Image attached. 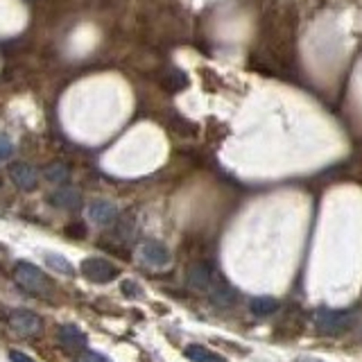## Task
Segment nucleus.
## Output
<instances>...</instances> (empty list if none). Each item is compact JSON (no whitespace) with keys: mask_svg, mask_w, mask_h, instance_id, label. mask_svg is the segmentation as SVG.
<instances>
[{"mask_svg":"<svg viewBox=\"0 0 362 362\" xmlns=\"http://www.w3.org/2000/svg\"><path fill=\"white\" fill-rule=\"evenodd\" d=\"M315 328L322 335H342L346 333L351 324H354V315L349 310H328L322 308L315 313Z\"/></svg>","mask_w":362,"mask_h":362,"instance_id":"f257e3e1","label":"nucleus"},{"mask_svg":"<svg viewBox=\"0 0 362 362\" xmlns=\"http://www.w3.org/2000/svg\"><path fill=\"white\" fill-rule=\"evenodd\" d=\"M16 281H18L21 288H25L32 294H43L50 286L48 276H45L37 265L25 263V260L16 263Z\"/></svg>","mask_w":362,"mask_h":362,"instance_id":"f03ea898","label":"nucleus"},{"mask_svg":"<svg viewBox=\"0 0 362 362\" xmlns=\"http://www.w3.org/2000/svg\"><path fill=\"white\" fill-rule=\"evenodd\" d=\"M79 269H82L84 279L90 281V283H111L120 274L118 267L111 265L109 260H105V258H84L82 265H79Z\"/></svg>","mask_w":362,"mask_h":362,"instance_id":"7ed1b4c3","label":"nucleus"},{"mask_svg":"<svg viewBox=\"0 0 362 362\" xmlns=\"http://www.w3.org/2000/svg\"><path fill=\"white\" fill-rule=\"evenodd\" d=\"M206 294L211 297V301H213V303L224 305V308H229V305H233V303H235V299H238V294H235L233 286H231V283L220 274L218 269H215V274H213V279H211V283H209Z\"/></svg>","mask_w":362,"mask_h":362,"instance_id":"20e7f679","label":"nucleus"},{"mask_svg":"<svg viewBox=\"0 0 362 362\" xmlns=\"http://www.w3.org/2000/svg\"><path fill=\"white\" fill-rule=\"evenodd\" d=\"M9 324L14 331L23 333V335H34L41 331V317L32 310H25V308H18L9 315Z\"/></svg>","mask_w":362,"mask_h":362,"instance_id":"39448f33","label":"nucleus"},{"mask_svg":"<svg viewBox=\"0 0 362 362\" xmlns=\"http://www.w3.org/2000/svg\"><path fill=\"white\" fill-rule=\"evenodd\" d=\"M215 274V267L206 265V263H192L188 269H186V283L197 292H204L206 294L209 290V283Z\"/></svg>","mask_w":362,"mask_h":362,"instance_id":"423d86ee","label":"nucleus"},{"mask_svg":"<svg viewBox=\"0 0 362 362\" xmlns=\"http://www.w3.org/2000/svg\"><path fill=\"white\" fill-rule=\"evenodd\" d=\"M9 179L14 181V186H18L21 190H34L37 188V170H34L30 163L16 161L9 165Z\"/></svg>","mask_w":362,"mask_h":362,"instance_id":"0eeeda50","label":"nucleus"},{"mask_svg":"<svg viewBox=\"0 0 362 362\" xmlns=\"http://www.w3.org/2000/svg\"><path fill=\"white\" fill-rule=\"evenodd\" d=\"M141 258H143V263L152 265V267H165L170 263V252L163 243L147 240L141 247Z\"/></svg>","mask_w":362,"mask_h":362,"instance_id":"6e6552de","label":"nucleus"},{"mask_svg":"<svg viewBox=\"0 0 362 362\" xmlns=\"http://www.w3.org/2000/svg\"><path fill=\"white\" fill-rule=\"evenodd\" d=\"M57 339L68 349V351H82V349H86V344H88V337L79 331L77 326H73V324H64V326H59V331H57Z\"/></svg>","mask_w":362,"mask_h":362,"instance_id":"1a4fd4ad","label":"nucleus"},{"mask_svg":"<svg viewBox=\"0 0 362 362\" xmlns=\"http://www.w3.org/2000/svg\"><path fill=\"white\" fill-rule=\"evenodd\" d=\"M88 220L90 222H95V224H102V226H107L111 224L113 220H116V206H113L111 202L107 199H95V202H90V206H88Z\"/></svg>","mask_w":362,"mask_h":362,"instance_id":"9d476101","label":"nucleus"},{"mask_svg":"<svg viewBox=\"0 0 362 362\" xmlns=\"http://www.w3.org/2000/svg\"><path fill=\"white\" fill-rule=\"evenodd\" d=\"M48 202L57 209H64V211H77L82 206V195L75 190V188H57L52 195L48 197Z\"/></svg>","mask_w":362,"mask_h":362,"instance_id":"9b49d317","label":"nucleus"},{"mask_svg":"<svg viewBox=\"0 0 362 362\" xmlns=\"http://www.w3.org/2000/svg\"><path fill=\"white\" fill-rule=\"evenodd\" d=\"M184 356L190 360V362H226L222 356H218L215 351L206 349V346H202V344H188L186 351H184Z\"/></svg>","mask_w":362,"mask_h":362,"instance_id":"f8f14e48","label":"nucleus"},{"mask_svg":"<svg viewBox=\"0 0 362 362\" xmlns=\"http://www.w3.org/2000/svg\"><path fill=\"white\" fill-rule=\"evenodd\" d=\"M43 260H45V265H48L50 269L59 272V274H64V276H73V274H75L73 263H71V260H68L66 256H62V254H52V252H48V254H43Z\"/></svg>","mask_w":362,"mask_h":362,"instance_id":"ddd939ff","label":"nucleus"},{"mask_svg":"<svg viewBox=\"0 0 362 362\" xmlns=\"http://www.w3.org/2000/svg\"><path fill=\"white\" fill-rule=\"evenodd\" d=\"M249 310H252L256 317L274 315L279 310V301L274 297H254L252 301H249Z\"/></svg>","mask_w":362,"mask_h":362,"instance_id":"4468645a","label":"nucleus"},{"mask_svg":"<svg viewBox=\"0 0 362 362\" xmlns=\"http://www.w3.org/2000/svg\"><path fill=\"white\" fill-rule=\"evenodd\" d=\"M43 175H45V179L50 181V184L59 186V184H64V181H68V175H71V170H68L64 163H50V165H45Z\"/></svg>","mask_w":362,"mask_h":362,"instance_id":"2eb2a0df","label":"nucleus"},{"mask_svg":"<svg viewBox=\"0 0 362 362\" xmlns=\"http://www.w3.org/2000/svg\"><path fill=\"white\" fill-rule=\"evenodd\" d=\"M165 86L170 88V90H179V88H186L188 86V79H186V75L184 73H179V71H173L168 75V79H165Z\"/></svg>","mask_w":362,"mask_h":362,"instance_id":"dca6fc26","label":"nucleus"},{"mask_svg":"<svg viewBox=\"0 0 362 362\" xmlns=\"http://www.w3.org/2000/svg\"><path fill=\"white\" fill-rule=\"evenodd\" d=\"M11 154H14V145L7 136H0V161H7Z\"/></svg>","mask_w":362,"mask_h":362,"instance_id":"f3484780","label":"nucleus"},{"mask_svg":"<svg viewBox=\"0 0 362 362\" xmlns=\"http://www.w3.org/2000/svg\"><path fill=\"white\" fill-rule=\"evenodd\" d=\"M77 362H109L102 354H98V351H86V354L79 356Z\"/></svg>","mask_w":362,"mask_h":362,"instance_id":"a211bd4d","label":"nucleus"},{"mask_svg":"<svg viewBox=\"0 0 362 362\" xmlns=\"http://www.w3.org/2000/svg\"><path fill=\"white\" fill-rule=\"evenodd\" d=\"M122 294H127V297H139L141 288L136 286V281H122Z\"/></svg>","mask_w":362,"mask_h":362,"instance_id":"6ab92c4d","label":"nucleus"},{"mask_svg":"<svg viewBox=\"0 0 362 362\" xmlns=\"http://www.w3.org/2000/svg\"><path fill=\"white\" fill-rule=\"evenodd\" d=\"M9 360H11V362H37L32 356L23 354V351H18V349H11V351H9Z\"/></svg>","mask_w":362,"mask_h":362,"instance_id":"aec40b11","label":"nucleus"},{"mask_svg":"<svg viewBox=\"0 0 362 362\" xmlns=\"http://www.w3.org/2000/svg\"><path fill=\"white\" fill-rule=\"evenodd\" d=\"M297 362H320V360H313V358H301V360H297Z\"/></svg>","mask_w":362,"mask_h":362,"instance_id":"412c9836","label":"nucleus"},{"mask_svg":"<svg viewBox=\"0 0 362 362\" xmlns=\"http://www.w3.org/2000/svg\"><path fill=\"white\" fill-rule=\"evenodd\" d=\"M0 186H3V177H0Z\"/></svg>","mask_w":362,"mask_h":362,"instance_id":"4be33fe9","label":"nucleus"}]
</instances>
